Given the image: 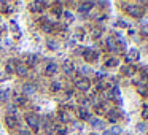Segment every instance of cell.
<instances>
[{"label": "cell", "instance_id": "cell-33", "mask_svg": "<svg viewBox=\"0 0 148 135\" xmlns=\"http://www.w3.org/2000/svg\"><path fill=\"white\" fill-rule=\"evenodd\" d=\"M119 26H121V27H127V26H129V22H127V21H124V19H121Z\"/></svg>", "mask_w": 148, "mask_h": 135}, {"label": "cell", "instance_id": "cell-13", "mask_svg": "<svg viewBox=\"0 0 148 135\" xmlns=\"http://www.w3.org/2000/svg\"><path fill=\"white\" fill-rule=\"evenodd\" d=\"M62 70H64V73L70 75L72 72L75 70V65L72 64V62H64V65H62Z\"/></svg>", "mask_w": 148, "mask_h": 135}, {"label": "cell", "instance_id": "cell-20", "mask_svg": "<svg viewBox=\"0 0 148 135\" xmlns=\"http://www.w3.org/2000/svg\"><path fill=\"white\" fill-rule=\"evenodd\" d=\"M107 46H108L110 51H116V42L113 38H108L107 40Z\"/></svg>", "mask_w": 148, "mask_h": 135}, {"label": "cell", "instance_id": "cell-1", "mask_svg": "<svg viewBox=\"0 0 148 135\" xmlns=\"http://www.w3.org/2000/svg\"><path fill=\"white\" fill-rule=\"evenodd\" d=\"M124 10L127 11L131 16H134V18H138V16H142V8H138V5H132V3H124Z\"/></svg>", "mask_w": 148, "mask_h": 135}, {"label": "cell", "instance_id": "cell-27", "mask_svg": "<svg viewBox=\"0 0 148 135\" xmlns=\"http://www.w3.org/2000/svg\"><path fill=\"white\" fill-rule=\"evenodd\" d=\"M51 89H53V91H59V89H61V83H58V81L51 83Z\"/></svg>", "mask_w": 148, "mask_h": 135}, {"label": "cell", "instance_id": "cell-23", "mask_svg": "<svg viewBox=\"0 0 148 135\" xmlns=\"http://www.w3.org/2000/svg\"><path fill=\"white\" fill-rule=\"evenodd\" d=\"M135 129H137V132H145L147 130V125H145V122H138V124L135 125Z\"/></svg>", "mask_w": 148, "mask_h": 135}, {"label": "cell", "instance_id": "cell-11", "mask_svg": "<svg viewBox=\"0 0 148 135\" xmlns=\"http://www.w3.org/2000/svg\"><path fill=\"white\" fill-rule=\"evenodd\" d=\"M46 2H32V3H29V8L32 11H40L42 10V7H45Z\"/></svg>", "mask_w": 148, "mask_h": 135}, {"label": "cell", "instance_id": "cell-4", "mask_svg": "<svg viewBox=\"0 0 148 135\" xmlns=\"http://www.w3.org/2000/svg\"><path fill=\"white\" fill-rule=\"evenodd\" d=\"M5 124H7L10 129H14L18 125V118L14 115H8L7 118H5Z\"/></svg>", "mask_w": 148, "mask_h": 135}, {"label": "cell", "instance_id": "cell-18", "mask_svg": "<svg viewBox=\"0 0 148 135\" xmlns=\"http://www.w3.org/2000/svg\"><path fill=\"white\" fill-rule=\"evenodd\" d=\"M78 116H80L81 119H89L91 118V115L88 113L86 108H78Z\"/></svg>", "mask_w": 148, "mask_h": 135}, {"label": "cell", "instance_id": "cell-26", "mask_svg": "<svg viewBox=\"0 0 148 135\" xmlns=\"http://www.w3.org/2000/svg\"><path fill=\"white\" fill-rule=\"evenodd\" d=\"M37 62V56H29V57H27V64L29 65H34Z\"/></svg>", "mask_w": 148, "mask_h": 135}, {"label": "cell", "instance_id": "cell-12", "mask_svg": "<svg viewBox=\"0 0 148 135\" xmlns=\"http://www.w3.org/2000/svg\"><path fill=\"white\" fill-rule=\"evenodd\" d=\"M14 73L21 75V76L27 75V65H26V64H18V65H16V72H14Z\"/></svg>", "mask_w": 148, "mask_h": 135}, {"label": "cell", "instance_id": "cell-34", "mask_svg": "<svg viewBox=\"0 0 148 135\" xmlns=\"http://www.w3.org/2000/svg\"><path fill=\"white\" fill-rule=\"evenodd\" d=\"M142 118L148 119V110H143V111H142Z\"/></svg>", "mask_w": 148, "mask_h": 135}, {"label": "cell", "instance_id": "cell-9", "mask_svg": "<svg viewBox=\"0 0 148 135\" xmlns=\"http://www.w3.org/2000/svg\"><path fill=\"white\" fill-rule=\"evenodd\" d=\"M16 65H18V62L13 61V59H10V61L7 62V65H5V70H7L8 73H14V72H16Z\"/></svg>", "mask_w": 148, "mask_h": 135}, {"label": "cell", "instance_id": "cell-25", "mask_svg": "<svg viewBox=\"0 0 148 135\" xmlns=\"http://www.w3.org/2000/svg\"><path fill=\"white\" fill-rule=\"evenodd\" d=\"M110 134L119 135V134H121V127H118V125H113V127H112V130H110Z\"/></svg>", "mask_w": 148, "mask_h": 135}, {"label": "cell", "instance_id": "cell-36", "mask_svg": "<svg viewBox=\"0 0 148 135\" xmlns=\"http://www.w3.org/2000/svg\"><path fill=\"white\" fill-rule=\"evenodd\" d=\"M21 135H29V132H27V130H21Z\"/></svg>", "mask_w": 148, "mask_h": 135}, {"label": "cell", "instance_id": "cell-24", "mask_svg": "<svg viewBox=\"0 0 148 135\" xmlns=\"http://www.w3.org/2000/svg\"><path fill=\"white\" fill-rule=\"evenodd\" d=\"M64 18L69 21V22H72V21H73V14H72L70 11H64Z\"/></svg>", "mask_w": 148, "mask_h": 135}, {"label": "cell", "instance_id": "cell-15", "mask_svg": "<svg viewBox=\"0 0 148 135\" xmlns=\"http://www.w3.org/2000/svg\"><path fill=\"white\" fill-rule=\"evenodd\" d=\"M89 121H91V125L96 129H103V125H105L100 119H96V118H89Z\"/></svg>", "mask_w": 148, "mask_h": 135}, {"label": "cell", "instance_id": "cell-28", "mask_svg": "<svg viewBox=\"0 0 148 135\" xmlns=\"http://www.w3.org/2000/svg\"><path fill=\"white\" fill-rule=\"evenodd\" d=\"M140 33L143 37H148V26H142V29H140Z\"/></svg>", "mask_w": 148, "mask_h": 135}, {"label": "cell", "instance_id": "cell-16", "mask_svg": "<svg viewBox=\"0 0 148 135\" xmlns=\"http://www.w3.org/2000/svg\"><path fill=\"white\" fill-rule=\"evenodd\" d=\"M54 129H56V124H53V122H45V132L48 135L54 134Z\"/></svg>", "mask_w": 148, "mask_h": 135}, {"label": "cell", "instance_id": "cell-29", "mask_svg": "<svg viewBox=\"0 0 148 135\" xmlns=\"http://www.w3.org/2000/svg\"><path fill=\"white\" fill-rule=\"evenodd\" d=\"M59 119H61L62 122H67L69 121V116L65 115V113H59Z\"/></svg>", "mask_w": 148, "mask_h": 135}, {"label": "cell", "instance_id": "cell-31", "mask_svg": "<svg viewBox=\"0 0 148 135\" xmlns=\"http://www.w3.org/2000/svg\"><path fill=\"white\" fill-rule=\"evenodd\" d=\"M42 27H43V30H46V32H51V26H49L48 22H45Z\"/></svg>", "mask_w": 148, "mask_h": 135}, {"label": "cell", "instance_id": "cell-2", "mask_svg": "<svg viewBox=\"0 0 148 135\" xmlns=\"http://www.w3.org/2000/svg\"><path fill=\"white\" fill-rule=\"evenodd\" d=\"M26 121H27V124H29L32 129H38V125H40V118L35 115V113H29V115L26 116Z\"/></svg>", "mask_w": 148, "mask_h": 135}, {"label": "cell", "instance_id": "cell-10", "mask_svg": "<svg viewBox=\"0 0 148 135\" xmlns=\"http://www.w3.org/2000/svg\"><path fill=\"white\" fill-rule=\"evenodd\" d=\"M14 103H16L18 106H23V105H26V103H27V99H26V95H23V94H16V95H14Z\"/></svg>", "mask_w": 148, "mask_h": 135}, {"label": "cell", "instance_id": "cell-8", "mask_svg": "<svg viewBox=\"0 0 148 135\" xmlns=\"http://www.w3.org/2000/svg\"><path fill=\"white\" fill-rule=\"evenodd\" d=\"M94 5H96V3H92V2H84V3H80L78 11H80V13H88V11H89Z\"/></svg>", "mask_w": 148, "mask_h": 135}, {"label": "cell", "instance_id": "cell-21", "mask_svg": "<svg viewBox=\"0 0 148 135\" xmlns=\"http://www.w3.org/2000/svg\"><path fill=\"white\" fill-rule=\"evenodd\" d=\"M129 57H131V61H132V59H138V56H140V54H138V49H135V48H132L131 49V51H129Z\"/></svg>", "mask_w": 148, "mask_h": 135}, {"label": "cell", "instance_id": "cell-22", "mask_svg": "<svg viewBox=\"0 0 148 135\" xmlns=\"http://www.w3.org/2000/svg\"><path fill=\"white\" fill-rule=\"evenodd\" d=\"M105 65L107 67H116V65H118V59H115V57L108 59V61L105 62Z\"/></svg>", "mask_w": 148, "mask_h": 135}, {"label": "cell", "instance_id": "cell-30", "mask_svg": "<svg viewBox=\"0 0 148 135\" xmlns=\"http://www.w3.org/2000/svg\"><path fill=\"white\" fill-rule=\"evenodd\" d=\"M100 32H102L100 29H94V30H92V38H99V37H100Z\"/></svg>", "mask_w": 148, "mask_h": 135}, {"label": "cell", "instance_id": "cell-7", "mask_svg": "<svg viewBox=\"0 0 148 135\" xmlns=\"http://www.w3.org/2000/svg\"><path fill=\"white\" fill-rule=\"evenodd\" d=\"M137 92L140 95L147 97L148 95V84L147 83H137Z\"/></svg>", "mask_w": 148, "mask_h": 135}, {"label": "cell", "instance_id": "cell-6", "mask_svg": "<svg viewBox=\"0 0 148 135\" xmlns=\"http://www.w3.org/2000/svg\"><path fill=\"white\" fill-rule=\"evenodd\" d=\"M83 57L86 59V61H96V59H97V52H94L92 49L88 48V49H84V51H83Z\"/></svg>", "mask_w": 148, "mask_h": 135}, {"label": "cell", "instance_id": "cell-3", "mask_svg": "<svg viewBox=\"0 0 148 135\" xmlns=\"http://www.w3.org/2000/svg\"><path fill=\"white\" fill-rule=\"evenodd\" d=\"M77 89H80V91H88L91 87V83H89V80H88V78H78L77 80Z\"/></svg>", "mask_w": 148, "mask_h": 135}, {"label": "cell", "instance_id": "cell-19", "mask_svg": "<svg viewBox=\"0 0 148 135\" xmlns=\"http://www.w3.org/2000/svg\"><path fill=\"white\" fill-rule=\"evenodd\" d=\"M54 134L56 135H65L67 134V127H65V125H56Z\"/></svg>", "mask_w": 148, "mask_h": 135}, {"label": "cell", "instance_id": "cell-32", "mask_svg": "<svg viewBox=\"0 0 148 135\" xmlns=\"http://www.w3.org/2000/svg\"><path fill=\"white\" fill-rule=\"evenodd\" d=\"M48 48L49 49H56V43L53 42V40H49V42H48Z\"/></svg>", "mask_w": 148, "mask_h": 135}, {"label": "cell", "instance_id": "cell-14", "mask_svg": "<svg viewBox=\"0 0 148 135\" xmlns=\"http://www.w3.org/2000/svg\"><path fill=\"white\" fill-rule=\"evenodd\" d=\"M123 75H127V76H131V75L135 73V67H132V65H124V67L121 68Z\"/></svg>", "mask_w": 148, "mask_h": 135}, {"label": "cell", "instance_id": "cell-17", "mask_svg": "<svg viewBox=\"0 0 148 135\" xmlns=\"http://www.w3.org/2000/svg\"><path fill=\"white\" fill-rule=\"evenodd\" d=\"M35 91H37L35 84H32V83H27V84H24V92H26V94H34Z\"/></svg>", "mask_w": 148, "mask_h": 135}, {"label": "cell", "instance_id": "cell-5", "mask_svg": "<svg viewBox=\"0 0 148 135\" xmlns=\"http://www.w3.org/2000/svg\"><path fill=\"white\" fill-rule=\"evenodd\" d=\"M56 72H58V64H54V62H49V64L45 67V75H48V76L54 75Z\"/></svg>", "mask_w": 148, "mask_h": 135}, {"label": "cell", "instance_id": "cell-35", "mask_svg": "<svg viewBox=\"0 0 148 135\" xmlns=\"http://www.w3.org/2000/svg\"><path fill=\"white\" fill-rule=\"evenodd\" d=\"M53 11H54V14H61V10H58V8H54Z\"/></svg>", "mask_w": 148, "mask_h": 135}]
</instances>
